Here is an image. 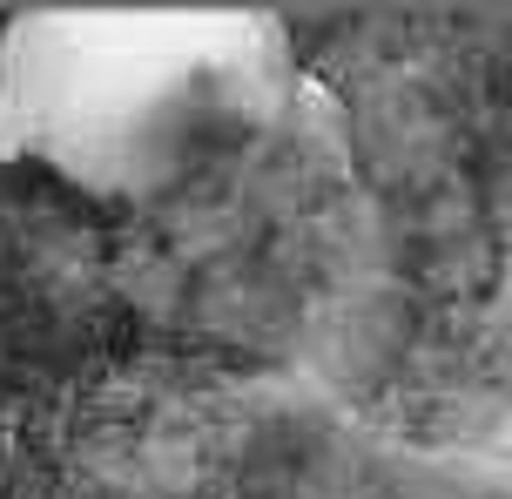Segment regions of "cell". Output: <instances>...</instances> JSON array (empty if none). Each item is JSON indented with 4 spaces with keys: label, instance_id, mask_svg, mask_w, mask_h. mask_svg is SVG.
I'll list each match as a JSON object with an SVG mask.
<instances>
[{
    "label": "cell",
    "instance_id": "2",
    "mask_svg": "<svg viewBox=\"0 0 512 499\" xmlns=\"http://www.w3.org/2000/svg\"><path fill=\"white\" fill-rule=\"evenodd\" d=\"M465 54H472V81H479V102H486L499 149L512 162V14L492 21H465Z\"/></svg>",
    "mask_w": 512,
    "mask_h": 499
},
{
    "label": "cell",
    "instance_id": "1",
    "mask_svg": "<svg viewBox=\"0 0 512 499\" xmlns=\"http://www.w3.org/2000/svg\"><path fill=\"white\" fill-rule=\"evenodd\" d=\"M0 358L81 385L149 358H209L142 304V216L34 149L0 156ZM250 371V365H236Z\"/></svg>",
    "mask_w": 512,
    "mask_h": 499
},
{
    "label": "cell",
    "instance_id": "3",
    "mask_svg": "<svg viewBox=\"0 0 512 499\" xmlns=\"http://www.w3.org/2000/svg\"><path fill=\"white\" fill-rule=\"evenodd\" d=\"M7 34H14V14L0 7V54H7Z\"/></svg>",
    "mask_w": 512,
    "mask_h": 499
}]
</instances>
